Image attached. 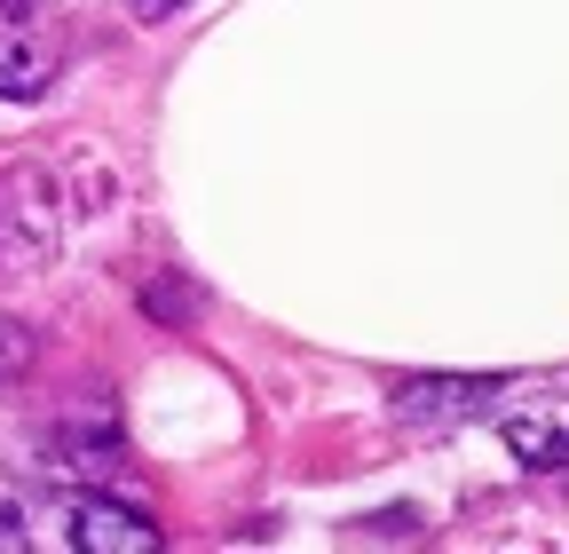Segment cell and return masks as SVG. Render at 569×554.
Instances as JSON below:
<instances>
[{
  "label": "cell",
  "instance_id": "2",
  "mask_svg": "<svg viewBox=\"0 0 569 554\" xmlns=\"http://www.w3.org/2000/svg\"><path fill=\"white\" fill-rule=\"evenodd\" d=\"M507 444L530 467H569V396H522L507 412Z\"/></svg>",
  "mask_w": 569,
  "mask_h": 554
},
{
  "label": "cell",
  "instance_id": "1",
  "mask_svg": "<svg viewBox=\"0 0 569 554\" xmlns=\"http://www.w3.org/2000/svg\"><path fill=\"white\" fill-rule=\"evenodd\" d=\"M56 17L40 9V0H0V88L9 96H40L48 72H56Z\"/></svg>",
  "mask_w": 569,
  "mask_h": 554
},
{
  "label": "cell",
  "instance_id": "4",
  "mask_svg": "<svg viewBox=\"0 0 569 554\" xmlns=\"http://www.w3.org/2000/svg\"><path fill=\"white\" fill-rule=\"evenodd\" d=\"M142 9H151V17H167V9H182V0H142Z\"/></svg>",
  "mask_w": 569,
  "mask_h": 554
},
{
  "label": "cell",
  "instance_id": "3",
  "mask_svg": "<svg viewBox=\"0 0 569 554\" xmlns=\"http://www.w3.org/2000/svg\"><path fill=\"white\" fill-rule=\"evenodd\" d=\"M71 546H88V554H151L159 546V523H142L111 499H80L71 507Z\"/></svg>",
  "mask_w": 569,
  "mask_h": 554
}]
</instances>
